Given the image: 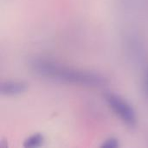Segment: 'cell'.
Instances as JSON below:
<instances>
[{"label":"cell","instance_id":"obj_1","mask_svg":"<svg viewBox=\"0 0 148 148\" xmlns=\"http://www.w3.org/2000/svg\"><path fill=\"white\" fill-rule=\"evenodd\" d=\"M32 70L38 75L86 87H101L106 84V79L91 71L74 69L47 59H36L31 62Z\"/></svg>","mask_w":148,"mask_h":148},{"label":"cell","instance_id":"obj_3","mask_svg":"<svg viewBox=\"0 0 148 148\" xmlns=\"http://www.w3.org/2000/svg\"><path fill=\"white\" fill-rule=\"evenodd\" d=\"M28 88V84L22 81H6L0 84V93L3 95L15 96L23 94Z\"/></svg>","mask_w":148,"mask_h":148},{"label":"cell","instance_id":"obj_5","mask_svg":"<svg viewBox=\"0 0 148 148\" xmlns=\"http://www.w3.org/2000/svg\"><path fill=\"white\" fill-rule=\"evenodd\" d=\"M119 147V140L114 137H110L103 141L101 147H108V148H116Z\"/></svg>","mask_w":148,"mask_h":148},{"label":"cell","instance_id":"obj_2","mask_svg":"<svg viewBox=\"0 0 148 148\" xmlns=\"http://www.w3.org/2000/svg\"><path fill=\"white\" fill-rule=\"evenodd\" d=\"M105 101L114 113L128 127H134L137 124V116L133 107L123 98L114 94L107 93L104 95Z\"/></svg>","mask_w":148,"mask_h":148},{"label":"cell","instance_id":"obj_4","mask_svg":"<svg viewBox=\"0 0 148 148\" xmlns=\"http://www.w3.org/2000/svg\"><path fill=\"white\" fill-rule=\"evenodd\" d=\"M44 141V137L41 134H35L24 140L23 147L25 148H35L40 147Z\"/></svg>","mask_w":148,"mask_h":148},{"label":"cell","instance_id":"obj_6","mask_svg":"<svg viewBox=\"0 0 148 148\" xmlns=\"http://www.w3.org/2000/svg\"><path fill=\"white\" fill-rule=\"evenodd\" d=\"M142 88L143 93L146 96V98L148 99V68L145 72L144 78H143V83H142Z\"/></svg>","mask_w":148,"mask_h":148}]
</instances>
